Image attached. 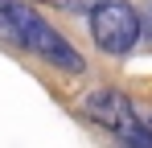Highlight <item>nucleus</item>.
Segmentation results:
<instances>
[{"instance_id":"obj_1","label":"nucleus","mask_w":152,"mask_h":148,"mask_svg":"<svg viewBox=\"0 0 152 148\" xmlns=\"http://www.w3.org/2000/svg\"><path fill=\"white\" fill-rule=\"evenodd\" d=\"M0 17L8 21L12 45L37 53L41 62H50V66H58V70H66V74H82L86 70V58H82L33 4H25V0H0Z\"/></svg>"},{"instance_id":"obj_2","label":"nucleus","mask_w":152,"mask_h":148,"mask_svg":"<svg viewBox=\"0 0 152 148\" xmlns=\"http://www.w3.org/2000/svg\"><path fill=\"white\" fill-rule=\"evenodd\" d=\"M82 111H86V119H95L99 127H107L124 148H152V127L140 119L136 103L124 91L99 86V91H91L82 99Z\"/></svg>"},{"instance_id":"obj_3","label":"nucleus","mask_w":152,"mask_h":148,"mask_svg":"<svg viewBox=\"0 0 152 148\" xmlns=\"http://www.w3.org/2000/svg\"><path fill=\"white\" fill-rule=\"evenodd\" d=\"M86 25H91V41L103 49V53H132L144 25H140V12L127 4V0H103L99 8L86 12Z\"/></svg>"},{"instance_id":"obj_4","label":"nucleus","mask_w":152,"mask_h":148,"mask_svg":"<svg viewBox=\"0 0 152 148\" xmlns=\"http://www.w3.org/2000/svg\"><path fill=\"white\" fill-rule=\"evenodd\" d=\"M41 4H50V8H62V12H91V8H99L103 0H41Z\"/></svg>"},{"instance_id":"obj_5","label":"nucleus","mask_w":152,"mask_h":148,"mask_svg":"<svg viewBox=\"0 0 152 148\" xmlns=\"http://www.w3.org/2000/svg\"><path fill=\"white\" fill-rule=\"evenodd\" d=\"M0 41H12V37H8V21H4V17H0Z\"/></svg>"},{"instance_id":"obj_6","label":"nucleus","mask_w":152,"mask_h":148,"mask_svg":"<svg viewBox=\"0 0 152 148\" xmlns=\"http://www.w3.org/2000/svg\"><path fill=\"white\" fill-rule=\"evenodd\" d=\"M148 127H152V123H148Z\"/></svg>"}]
</instances>
